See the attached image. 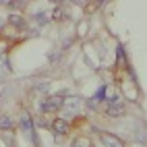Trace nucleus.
I'll use <instances>...</instances> for the list:
<instances>
[{"label":"nucleus","instance_id":"nucleus-1","mask_svg":"<svg viewBox=\"0 0 147 147\" xmlns=\"http://www.w3.org/2000/svg\"><path fill=\"white\" fill-rule=\"evenodd\" d=\"M81 97H77V95H66V97H62V110L66 112V114H75L77 110L81 108Z\"/></svg>","mask_w":147,"mask_h":147},{"label":"nucleus","instance_id":"nucleus-2","mask_svg":"<svg viewBox=\"0 0 147 147\" xmlns=\"http://www.w3.org/2000/svg\"><path fill=\"white\" fill-rule=\"evenodd\" d=\"M106 112L110 116H122L126 112V106H124V102L120 100V97H116V100H112L110 104H108V110Z\"/></svg>","mask_w":147,"mask_h":147},{"label":"nucleus","instance_id":"nucleus-3","mask_svg":"<svg viewBox=\"0 0 147 147\" xmlns=\"http://www.w3.org/2000/svg\"><path fill=\"white\" fill-rule=\"evenodd\" d=\"M58 108H62V97L60 95H52L42 104V112H54Z\"/></svg>","mask_w":147,"mask_h":147},{"label":"nucleus","instance_id":"nucleus-4","mask_svg":"<svg viewBox=\"0 0 147 147\" xmlns=\"http://www.w3.org/2000/svg\"><path fill=\"white\" fill-rule=\"evenodd\" d=\"M21 129L25 133H29V139H31L35 143V133H33V122H31V116L29 114H23L21 116Z\"/></svg>","mask_w":147,"mask_h":147},{"label":"nucleus","instance_id":"nucleus-5","mask_svg":"<svg viewBox=\"0 0 147 147\" xmlns=\"http://www.w3.org/2000/svg\"><path fill=\"white\" fill-rule=\"evenodd\" d=\"M52 131H54V135H66V133H68V122H66L64 118L52 120Z\"/></svg>","mask_w":147,"mask_h":147},{"label":"nucleus","instance_id":"nucleus-6","mask_svg":"<svg viewBox=\"0 0 147 147\" xmlns=\"http://www.w3.org/2000/svg\"><path fill=\"white\" fill-rule=\"evenodd\" d=\"M100 137H102L104 145H108V147H124V143L118 139V137H114V135H110V133H102Z\"/></svg>","mask_w":147,"mask_h":147},{"label":"nucleus","instance_id":"nucleus-7","mask_svg":"<svg viewBox=\"0 0 147 147\" xmlns=\"http://www.w3.org/2000/svg\"><path fill=\"white\" fill-rule=\"evenodd\" d=\"M8 73H11V64H8V58L6 54H0V81H4Z\"/></svg>","mask_w":147,"mask_h":147},{"label":"nucleus","instance_id":"nucleus-8","mask_svg":"<svg viewBox=\"0 0 147 147\" xmlns=\"http://www.w3.org/2000/svg\"><path fill=\"white\" fill-rule=\"evenodd\" d=\"M13 126H15V122H13V118L11 116H0V129L2 131H13Z\"/></svg>","mask_w":147,"mask_h":147},{"label":"nucleus","instance_id":"nucleus-9","mask_svg":"<svg viewBox=\"0 0 147 147\" xmlns=\"http://www.w3.org/2000/svg\"><path fill=\"white\" fill-rule=\"evenodd\" d=\"M71 147H89V141L81 137V139H75V141L71 143Z\"/></svg>","mask_w":147,"mask_h":147},{"label":"nucleus","instance_id":"nucleus-10","mask_svg":"<svg viewBox=\"0 0 147 147\" xmlns=\"http://www.w3.org/2000/svg\"><path fill=\"white\" fill-rule=\"evenodd\" d=\"M8 21H11L13 25H23V23H25L21 15H11V17H8Z\"/></svg>","mask_w":147,"mask_h":147},{"label":"nucleus","instance_id":"nucleus-11","mask_svg":"<svg viewBox=\"0 0 147 147\" xmlns=\"http://www.w3.org/2000/svg\"><path fill=\"white\" fill-rule=\"evenodd\" d=\"M137 137H139V141H147V135L145 133H137Z\"/></svg>","mask_w":147,"mask_h":147}]
</instances>
